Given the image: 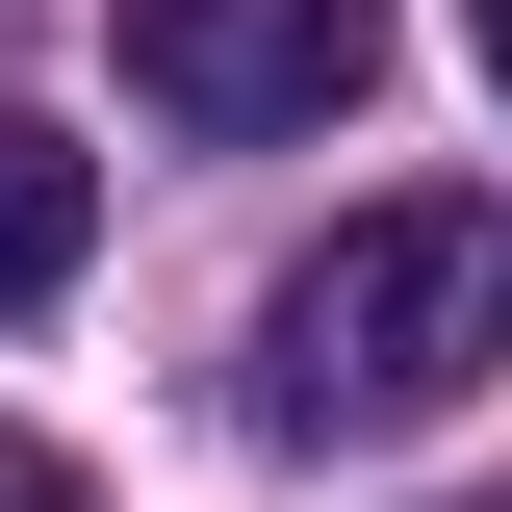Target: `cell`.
Masks as SVG:
<instances>
[{"label":"cell","mask_w":512,"mask_h":512,"mask_svg":"<svg viewBox=\"0 0 512 512\" xmlns=\"http://www.w3.org/2000/svg\"><path fill=\"white\" fill-rule=\"evenodd\" d=\"M384 77V0H128V103L205 128V154H282Z\"/></svg>","instance_id":"cell-2"},{"label":"cell","mask_w":512,"mask_h":512,"mask_svg":"<svg viewBox=\"0 0 512 512\" xmlns=\"http://www.w3.org/2000/svg\"><path fill=\"white\" fill-rule=\"evenodd\" d=\"M512 384V205H359L256 282V436H436Z\"/></svg>","instance_id":"cell-1"},{"label":"cell","mask_w":512,"mask_h":512,"mask_svg":"<svg viewBox=\"0 0 512 512\" xmlns=\"http://www.w3.org/2000/svg\"><path fill=\"white\" fill-rule=\"evenodd\" d=\"M77 256H103V154H77V128H26V103H0V308H52Z\"/></svg>","instance_id":"cell-3"},{"label":"cell","mask_w":512,"mask_h":512,"mask_svg":"<svg viewBox=\"0 0 512 512\" xmlns=\"http://www.w3.org/2000/svg\"><path fill=\"white\" fill-rule=\"evenodd\" d=\"M0 512H52V487H26V461H0Z\"/></svg>","instance_id":"cell-4"}]
</instances>
